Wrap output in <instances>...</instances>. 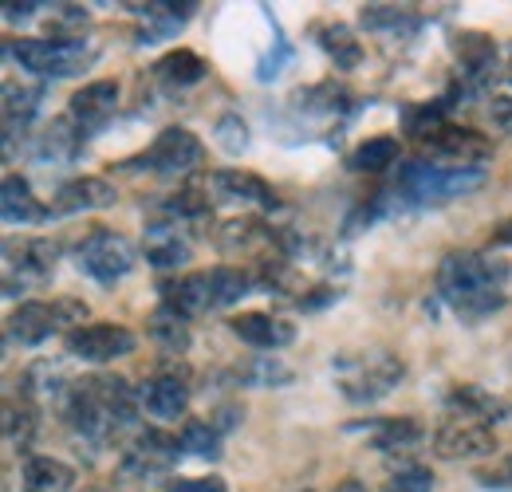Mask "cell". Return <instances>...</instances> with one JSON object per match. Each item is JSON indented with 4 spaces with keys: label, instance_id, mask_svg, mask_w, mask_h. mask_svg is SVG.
<instances>
[{
    "label": "cell",
    "instance_id": "ab89813d",
    "mask_svg": "<svg viewBox=\"0 0 512 492\" xmlns=\"http://www.w3.org/2000/svg\"><path fill=\"white\" fill-rule=\"evenodd\" d=\"M217 142H221L225 154H245V146H249V130H245V123H241V115H225V119L217 123Z\"/></svg>",
    "mask_w": 512,
    "mask_h": 492
},
{
    "label": "cell",
    "instance_id": "f546056e",
    "mask_svg": "<svg viewBox=\"0 0 512 492\" xmlns=\"http://www.w3.org/2000/svg\"><path fill=\"white\" fill-rule=\"evenodd\" d=\"M398 138H390V134H375V138H367L351 158H347V166L355 170V174H386L394 162H398Z\"/></svg>",
    "mask_w": 512,
    "mask_h": 492
},
{
    "label": "cell",
    "instance_id": "ac0fdd59",
    "mask_svg": "<svg viewBox=\"0 0 512 492\" xmlns=\"http://www.w3.org/2000/svg\"><path fill=\"white\" fill-rule=\"evenodd\" d=\"M453 60H457V87L477 91L497 71V44L485 32H457L453 36Z\"/></svg>",
    "mask_w": 512,
    "mask_h": 492
},
{
    "label": "cell",
    "instance_id": "f6af8a7d",
    "mask_svg": "<svg viewBox=\"0 0 512 492\" xmlns=\"http://www.w3.org/2000/svg\"><path fill=\"white\" fill-rule=\"evenodd\" d=\"M40 8H44V4H4V20H8V24H16V20H32Z\"/></svg>",
    "mask_w": 512,
    "mask_h": 492
},
{
    "label": "cell",
    "instance_id": "8fae6325",
    "mask_svg": "<svg viewBox=\"0 0 512 492\" xmlns=\"http://www.w3.org/2000/svg\"><path fill=\"white\" fill-rule=\"evenodd\" d=\"M67 355L79 359V363H91V367H103V363H115L130 355L138 347L134 331L123 323H83L75 331H67Z\"/></svg>",
    "mask_w": 512,
    "mask_h": 492
},
{
    "label": "cell",
    "instance_id": "60d3db41",
    "mask_svg": "<svg viewBox=\"0 0 512 492\" xmlns=\"http://www.w3.org/2000/svg\"><path fill=\"white\" fill-rule=\"evenodd\" d=\"M75 28H87V8H83V4H64V8H56V16H52L56 40H71L67 32H75Z\"/></svg>",
    "mask_w": 512,
    "mask_h": 492
},
{
    "label": "cell",
    "instance_id": "7dc6e473",
    "mask_svg": "<svg viewBox=\"0 0 512 492\" xmlns=\"http://www.w3.org/2000/svg\"><path fill=\"white\" fill-rule=\"evenodd\" d=\"M335 492H371V489H367V485H359V481H343Z\"/></svg>",
    "mask_w": 512,
    "mask_h": 492
},
{
    "label": "cell",
    "instance_id": "4dcf8cb0",
    "mask_svg": "<svg viewBox=\"0 0 512 492\" xmlns=\"http://www.w3.org/2000/svg\"><path fill=\"white\" fill-rule=\"evenodd\" d=\"M44 99V87H28V83H4V134H16V126L24 130L28 119L36 115Z\"/></svg>",
    "mask_w": 512,
    "mask_h": 492
},
{
    "label": "cell",
    "instance_id": "30bf717a",
    "mask_svg": "<svg viewBox=\"0 0 512 492\" xmlns=\"http://www.w3.org/2000/svg\"><path fill=\"white\" fill-rule=\"evenodd\" d=\"M75 264L99 284H115L134 268V245L115 229H87L83 241H75Z\"/></svg>",
    "mask_w": 512,
    "mask_h": 492
},
{
    "label": "cell",
    "instance_id": "8d00e7d4",
    "mask_svg": "<svg viewBox=\"0 0 512 492\" xmlns=\"http://www.w3.org/2000/svg\"><path fill=\"white\" fill-rule=\"evenodd\" d=\"M182 445H186V453L201 457V461H217L221 457V430L209 418L205 422H190L182 430Z\"/></svg>",
    "mask_w": 512,
    "mask_h": 492
},
{
    "label": "cell",
    "instance_id": "484cf974",
    "mask_svg": "<svg viewBox=\"0 0 512 492\" xmlns=\"http://www.w3.org/2000/svg\"><path fill=\"white\" fill-rule=\"evenodd\" d=\"M83 138H87V134L75 126L71 115H67V119H52L48 130L36 138V158H40V162H52V166H56V162H71V158L83 150Z\"/></svg>",
    "mask_w": 512,
    "mask_h": 492
},
{
    "label": "cell",
    "instance_id": "8992f818",
    "mask_svg": "<svg viewBox=\"0 0 512 492\" xmlns=\"http://www.w3.org/2000/svg\"><path fill=\"white\" fill-rule=\"evenodd\" d=\"M182 453H186L182 437L166 430H138L119 461V481H127V485L162 481V477H170V469L178 465Z\"/></svg>",
    "mask_w": 512,
    "mask_h": 492
},
{
    "label": "cell",
    "instance_id": "d6a6232c",
    "mask_svg": "<svg viewBox=\"0 0 512 492\" xmlns=\"http://www.w3.org/2000/svg\"><path fill=\"white\" fill-rule=\"evenodd\" d=\"M190 12L193 4H146V8H138V16L146 20L142 40H166V36L182 32L186 20H190Z\"/></svg>",
    "mask_w": 512,
    "mask_h": 492
},
{
    "label": "cell",
    "instance_id": "d590c367",
    "mask_svg": "<svg viewBox=\"0 0 512 492\" xmlns=\"http://www.w3.org/2000/svg\"><path fill=\"white\" fill-rule=\"evenodd\" d=\"M363 24L375 32H414L418 16H414V8H398V4H367Z\"/></svg>",
    "mask_w": 512,
    "mask_h": 492
},
{
    "label": "cell",
    "instance_id": "7a4b0ae2",
    "mask_svg": "<svg viewBox=\"0 0 512 492\" xmlns=\"http://www.w3.org/2000/svg\"><path fill=\"white\" fill-rule=\"evenodd\" d=\"M505 280L509 268L481 252H449L438 264V296L461 319H485L505 308Z\"/></svg>",
    "mask_w": 512,
    "mask_h": 492
},
{
    "label": "cell",
    "instance_id": "9a60e30c",
    "mask_svg": "<svg viewBox=\"0 0 512 492\" xmlns=\"http://www.w3.org/2000/svg\"><path fill=\"white\" fill-rule=\"evenodd\" d=\"M142 252L158 272H174L182 264H190V237H186V221L170 217L166 209H158L146 221V237H142Z\"/></svg>",
    "mask_w": 512,
    "mask_h": 492
},
{
    "label": "cell",
    "instance_id": "74e56055",
    "mask_svg": "<svg viewBox=\"0 0 512 492\" xmlns=\"http://www.w3.org/2000/svg\"><path fill=\"white\" fill-rule=\"evenodd\" d=\"M383 492H434V473L426 465H402L398 473H390Z\"/></svg>",
    "mask_w": 512,
    "mask_h": 492
},
{
    "label": "cell",
    "instance_id": "d6986e66",
    "mask_svg": "<svg viewBox=\"0 0 512 492\" xmlns=\"http://www.w3.org/2000/svg\"><path fill=\"white\" fill-rule=\"evenodd\" d=\"M119 201L115 185L107 178H95V174H83V178H71L56 189L52 197V217H75V213H95V209H111Z\"/></svg>",
    "mask_w": 512,
    "mask_h": 492
},
{
    "label": "cell",
    "instance_id": "5bb4252c",
    "mask_svg": "<svg viewBox=\"0 0 512 492\" xmlns=\"http://www.w3.org/2000/svg\"><path fill=\"white\" fill-rule=\"evenodd\" d=\"M205 189H209L213 205H241V209H264V213H272L280 205L276 189L249 170H213L205 178Z\"/></svg>",
    "mask_w": 512,
    "mask_h": 492
},
{
    "label": "cell",
    "instance_id": "4316f807",
    "mask_svg": "<svg viewBox=\"0 0 512 492\" xmlns=\"http://www.w3.org/2000/svg\"><path fill=\"white\" fill-rule=\"evenodd\" d=\"M296 111L308 115V119H335V115H347L351 107V95L339 87V83H320V87H308V91H296Z\"/></svg>",
    "mask_w": 512,
    "mask_h": 492
},
{
    "label": "cell",
    "instance_id": "d4e9b609",
    "mask_svg": "<svg viewBox=\"0 0 512 492\" xmlns=\"http://www.w3.org/2000/svg\"><path fill=\"white\" fill-rule=\"evenodd\" d=\"M205 75H209V67L190 48H174V52H166L162 60L154 63V79L162 87H170V91H186L193 83H201Z\"/></svg>",
    "mask_w": 512,
    "mask_h": 492
},
{
    "label": "cell",
    "instance_id": "603a6c76",
    "mask_svg": "<svg viewBox=\"0 0 512 492\" xmlns=\"http://www.w3.org/2000/svg\"><path fill=\"white\" fill-rule=\"evenodd\" d=\"M0 213H4L8 225H36V221L52 217V209L36 201L32 185L24 182L20 174H8L4 185H0Z\"/></svg>",
    "mask_w": 512,
    "mask_h": 492
},
{
    "label": "cell",
    "instance_id": "bcb514c9",
    "mask_svg": "<svg viewBox=\"0 0 512 492\" xmlns=\"http://www.w3.org/2000/svg\"><path fill=\"white\" fill-rule=\"evenodd\" d=\"M493 245H497V248H512V217L497 225V233H493Z\"/></svg>",
    "mask_w": 512,
    "mask_h": 492
},
{
    "label": "cell",
    "instance_id": "e575fe53",
    "mask_svg": "<svg viewBox=\"0 0 512 492\" xmlns=\"http://www.w3.org/2000/svg\"><path fill=\"white\" fill-rule=\"evenodd\" d=\"M449 406L461 410V418H477V422H493V418L505 414V406L493 394H485L481 386H453Z\"/></svg>",
    "mask_w": 512,
    "mask_h": 492
},
{
    "label": "cell",
    "instance_id": "7c38bea8",
    "mask_svg": "<svg viewBox=\"0 0 512 492\" xmlns=\"http://www.w3.org/2000/svg\"><path fill=\"white\" fill-rule=\"evenodd\" d=\"M201 158H205V150H201V142H197L193 130H186V126H166L154 138V146L142 154V166L150 174H158V178H190L193 170L201 166Z\"/></svg>",
    "mask_w": 512,
    "mask_h": 492
},
{
    "label": "cell",
    "instance_id": "b9f144b4",
    "mask_svg": "<svg viewBox=\"0 0 512 492\" xmlns=\"http://www.w3.org/2000/svg\"><path fill=\"white\" fill-rule=\"evenodd\" d=\"M485 119L501 138H512V95H493L485 107Z\"/></svg>",
    "mask_w": 512,
    "mask_h": 492
},
{
    "label": "cell",
    "instance_id": "277c9868",
    "mask_svg": "<svg viewBox=\"0 0 512 492\" xmlns=\"http://www.w3.org/2000/svg\"><path fill=\"white\" fill-rule=\"evenodd\" d=\"M402 359L394 351H383V347H367L359 355H339L335 359V382L343 390L347 402H379L386 398L398 382H402Z\"/></svg>",
    "mask_w": 512,
    "mask_h": 492
},
{
    "label": "cell",
    "instance_id": "2e32d148",
    "mask_svg": "<svg viewBox=\"0 0 512 492\" xmlns=\"http://www.w3.org/2000/svg\"><path fill=\"white\" fill-rule=\"evenodd\" d=\"M422 146H426V154H434V162H446V166H485L493 158L489 138L457 123H442L434 134L422 138Z\"/></svg>",
    "mask_w": 512,
    "mask_h": 492
},
{
    "label": "cell",
    "instance_id": "4fadbf2b",
    "mask_svg": "<svg viewBox=\"0 0 512 492\" xmlns=\"http://www.w3.org/2000/svg\"><path fill=\"white\" fill-rule=\"evenodd\" d=\"M434 453L446 461H473V457H493L497 453V433L489 422L477 418H461L453 414L434 430Z\"/></svg>",
    "mask_w": 512,
    "mask_h": 492
},
{
    "label": "cell",
    "instance_id": "1f68e13d",
    "mask_svg": "<svg viewBox=\"0 0 512 492\" xmlns=\"http://www.w3.org/2000/svg\"><path fill=\"white\" fill-rule=\"evenodd\" d=\"M150 339L166 351V355H186L190 351V327L178 311H170L166 304L150 315Z\"/></svg>",
    "mask_w": 512,
    "mask_h": 492
},
{
    "label": "cell",
    "instance_id": "44dd1931",
    "mask_svg": "<svg viewBox=\"0 0 512 492\" xmlns=\"http://www.w3.org/2000/svg\"><path fill=\"white\" fill-rule=\"evenodd\" d=\"M162 304L170 311H178L186 323L205 315L209 308H217V296H213V272H186L178 280H166L162 284Z\"/></svg>",
    "mask_w": 512,
    "mask_h": 492
},
{
    "label": "cell",
    "instance_id": "5b68a950",
    "mask_svg": "<svg viewBox=\"0 0 512 492\" xmlns=\"http://www.w3.org/2000/svg\"><path fill=\"white\" fill-rule=\"evenodd\" d=\"M8 56L20 63L28 75H40V79H71V75H83L91 63L99 60L95 44L71 36V40H12L8 44Z\"/></svg>",
    "mask_w": 512,
    "mask_h": 492
},
{
    "label": "cell",
    "instance_id": "836d02e7",
    "mask_svg": "<svg viewBox=\"0 0 512 492\" xmlns=\"http://www.w3.org/2000/svg\"><path fill=\"white\" fill-rule=\"evenodd\" d=\"M256 284H260V276L249 272L245 264L237 268V264H221V268H213V296H217V308H225V304H237L241 296H249Z\"/></svg>",
    "mask_w": 512,
    "mask_h": 492
},
{
    "label": "cell",
    "instance_id": "f35d334b",
    "mask_svg": "<svg viewBox=\"0 0 512 492\" xmlns=\"http://www.w3.org/2000/svg\"><path fill=\"white\" fill-rule=\"evenodd\" d=\"M237 378L245 386H280V382H292V370L280 367L276 359H253V367L237 370Z\"/></svg>",
    "mask_w": 512,
    "mask_h": 492
},
{
    "label": "cell",
    "instance_id": "ffe728a7",
    "mask_svg": "<svg viewBox=\"0 0 512 492\" xmlns=\"http://www.w3.org/2000/svg\"><path fill=\"white\" fill-rule=\"evenodd\" d=\"M115 107H119V83L115 79H95L87 87H79L67 103V115L75 119V126L87 134V130H99L115 119Z\"/></svg>",
    "mask_w": 512,
    "mask_h": 492
},
{
    "label": "cell",
    "instance_id": "e0dca14e",
    "mask_svg": "<svg viewBox=\"0 0 512 492\" xmlns=\"http://www.w3.org/2000/svg\"><path fill=\"white\" fill-rule=\"evenodd\" d=\"M138 406L158 422H178L190 406V386L178 370H158L138 386Z\"/></svg>",
    "mask_w": 512,
    "mask_h": 492
},
{
    "label": "cell",
    "instance_id": "cb8c5ba5",
    "mask_svg": "<svg viewBox=\"0 0 512 492\" xmlns=\"http://www.w3.org/2000/svg\"><path fill=\"white\" fill-rule=\"evenodd\" d=\"M20 485L24 492H75V469L56 457H24L20 465Z\"/></svg>",
    "mask_w": 512,
    "mask_h": 492
},
{
    "label": "cell",
    "instance_id": "83f0119b",
    "mask_svg": "<svg viewBox=\"0 0 512 492\" xmlns=\"http://www.w3.org/2000/svg\"><path fill=\"white\" fill-rule=\"evenodd\" d=\"M316 44L323 48V56H331L335 67H343V71L359 67L363 60V48L347 24H316Z\"/></svg>",
    "mask_w": 512,
    "mask_h": 492
},
{
    "label": "cell",
    "instance_id": "6da1fadb",
    "mask_svg": "<svg viewBox=\"0 0 512 492\" xmlns=\"http://www.w3.org/2000/svg\"><path fill=\"white\" fill-rule=\"evenodd\" d=\"M60 418L67 422V430L79 445L103 449V445H111L123 433L134 430V422H138V390H130L127 378H119V374L75 378Z\"/></svg>",
    "mask_w": 512,
    "mask_h": 492
},
{
    "label": "cell",
    "instance_id": "9c48e42d",
    "mask_svg": "<svg viewBox=\"0 0 512 492\" xmlns=\"http://www.w3.org/2000/svg\"><path fill=\"white\" fill-rule=\"evenodd\" d=\"M217 248L233 260L264 268V264L288 256V237H276V229H268L260 217H233L217 229Z\"/></svg>",
    "mask_w": 512,
    "mask_h": 492
},
{
    "label": "cell",
    "instance_id": "52a82bcc",
    "mask_svg": "<svg viewBox=\"0 0 512 492\" xmlns=\"http://www.w3.org/2000/svg\"><path fill=\"white\" fill-rule=\"evenodd\" d=\"M87 308L79 300H24L20 308L8 315V339H16L20 347H36L44 339H52L60 327H83Z\"/></svg>",
    "mask_w": 512,
    "mask_h": 492
},
{
    "label": "cell",
    "instance_id": "f1b7e54d",
    "mask_svg": "<svg viewBox=\"0 0 512 492\" xmlns=\"http://www.w3.org/2000/svg\"><path fill=\"white\" fill-rule=\"evenodd\" d=\"M422 437L426 433L414 418H379V422H371V441L383 453H406V449L422 445Z\"/></svg>",
    "mask_w": 512,
    "mask_h": 492
},
{
    "label": "cell",
    "instance_id": "ba28073f",
    "mask_svg": "<svg viewBox=\"0 0 512 492\" xmlns=\"http://www.w3.org/2000/svg\"><path fill=\"white\" fill-rule=\"evenodd\" d=\"M60 264V248L44 237H24V241H8L4 245V292H28V288H44L56 276Z\"/></svg>",
    "mask_w": 512,
    "mask_h": 492
},
{
    "label": "cell",
    "instance_id": "7bdbcfd3",
    "mask_svg": "<svg viewBox=\"0 0 512 492\" xmlns=\"http://www.w3.org/2000/svg\"><path fill=\"white\" fill-rule=\"evenodd\" d=\"M477 477L485 481V489H512V457H497L493 469H481Z\"/></svg>",
    "mask_w": 512,
    "mask_h": 492
},
{
    "label": "cell",
    "instance_id": "c3c4849f",
    "mask_svg": "<svg viewBox=\"0 0 512 492\" xmlns=\"http://www.w3.org/2000/svg\"><path fill=\"white\" fill-rule=\"evenodd\" d=\"M509 71H512V52H509Z\"/></svg>",
    "mask_w": 512,
    "mask_h": 492
},
{
    "label": "cell",
    "instance_id": "3957f363",
    "mask_svg": "<svg viewBox=\"0 0 512 492\" xmlns=\"http://www.w3.org/2000/svg\"><path fill=\"white\" fill-rule=\"evenodd\" d=\"M481 182H485L481 166H446V162H434V158H414V162L402 166L394 197H402L410 205H446L453 197L477 189Z\"/></svg>",
    "mask_w": 512,
    "mask_h": 492
},
{
    "label": "cell",
    "instance_id": "ee69618b",
    "mask_svg": "<svg viewBox=\"0 0 512 492\" xmlns=\"http://www.w3.org/2000/svg\"><path fill=\"white\" fill-rule=\"evenodd\" d=\"M166 492H229V489H225L221 477H182V481H174Z\"/></svg>",
    "mask_w": 512,
    "mask_h": 492
},
{
    "label": "cell",
    "instance_id": "7402d4cb",
    "mask_svg": "<svg viewBox=\"0 0 512 492\" xmlns=\"http://www.w3.org/2000/svg\"><path fill=\"white\" fill-rule=\"evenodd\" d=\"M229 331L241 343L256 347V351H280V347H288L296 339L292 323H284V319H276L268 311H241V315H233L229 319Z\"/></svg>",
    "mask_w": 512,
    "mask_h": 492
}]
</instances>
